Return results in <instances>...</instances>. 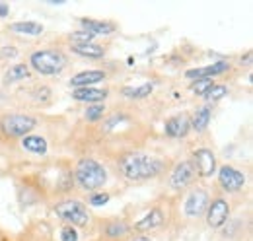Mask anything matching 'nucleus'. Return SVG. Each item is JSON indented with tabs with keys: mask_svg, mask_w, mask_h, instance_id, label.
<instances>
[{
	"mask_svg": "<svg viewBox=\"0 0 253 241\" xmlns=\"http://www.w3.org/2000/svg\"><path fill=\"white\" fill-rule=\"evenodd\" d=\"M10 30L14 31V33H20V35H41L43 33V26L41 24H37V22H16V24H12L10 26Z\"/></svg>",
	"mask_w": 253,
	"mask_h": 241,
	"instance_id": "412c9836",
	"label": "nucleus"
},
{
	"mask_svg": "<svg viewBox=\"0 0 253 241\" xmlns=\"http://www.w3.org/2000/svg\"><path fill=\"white\" fill-rule=\"evenodd\" d=\"M82 30L92 33V35H111L117 30V26L113 22H103V20H92V18H82L80 20Z\"/></svg>",
	"mask_w": 253,
	"mask_h": 241,
	"instance_id": "4468645a",
	"label": "nucleus"
},
{
	"mask_svg": "<svg viewBox=\"0 0 253 241\" xmlns=\"http://www.w3.org/2000/svg\"><path fill=\"white\" fill-rule=\"evenodd\" d=\"M230 218V204L226 199H214L207 208V224L211 228H222Z\"/></svg>",
	"mask_w": 253,
	"mask_h": 241,
	"instance_id": "6e6552de",
	"label": "nucleus"
},
{
	"mask_svg": "<svg viewBox=\"0 0 253 241\" xmlns=\"http://www.w3.org/2000/svg\"><path fill=\"white\" fill-rule=\"evenodd\" d=\"M109 193H92V197H90V204L92 206H103V204H107L109 202Z\"/></svg>",
	"mask_w": 253,
	"mask_h": 241,
	"instance_id": "cd10ccee",
	"label": "nucleus"
},
{
	"mask_svg": "<svg viewBox=\"0 0 253 241\" xmlns=\"http://www.w3.org/2000/svg\"><path fill=\"white\" fill-rule=\"evenodd\" d=\"M72 53L84 59H101L105 55V49L95 43H84V45H72Z\"/></svg>",
	"mask_w": 253,
	"mask_h": 241,
	"instance_id": "a211bd4d",
	"label": "nucleus"
},
{
	"mask_svg": "<svg viewBox=\"0 0 253 241\" xmlns=\"http://www.w3.org/2000/svg\"><path fill=\"white\" fill-rule=\"evenodd\" d=\"M209 193L205 189H195L191 191V195L185 201V214L189 218H199L203 214H207V208H209Z\"/></svg>",
	"mask_w": 253,
	"mask_h": 241,
	"instance_id": "1a4fd4ad",
	"label": "nucleus"
},
{
	"mask_svg": "<svg viewBox=\"0 0 253 241\" xmlns=\"http://www.w3.org/2000/svg\"><path fill=\"white\" fill-rule=\"evenodd\" d=\"M162 224H164V214H162V210L160 208H152L142 220H138L134 224V230L136 232H150V230L160 228Z\"/></svg>",
	"mask_w": 253,
	"mask_h": 241,
	"instance_id": "dca6fc26",
	"label": "nucleus"
},
{
	"mask_svg": "<svg viewBox=\"0 0 253 241\" xmlns=\"http://www.w3.org/2000/svg\"><path fill=\"white\" fill-rule=\"evenodd\" d=\"M105 113V107L103 103H94V105H88L86 109V119L88 120H99Z\"/></svg>",
	"mask_w": 253,
	"mask_h": 241,
	"instance_id": "bb28decb",
	"label": "nucleus"
},
{
	"mask_svg": "<svg viewBox=\"0 0 253 241\" xmlns=\"http://www.w3.org/2000/svg\"><path fill=\"white\" fill-rule=\"evenodd\" d=\"M230 68V64L226 60H218V62H212L209 66H201V68H191L185 72V76L191 80H201V78H212V76H218L224 74L226 70Z\"/></svg>",
	"mask_w": 253,
	"mask_h": 241,
	"instance_id": "f8f14e48",
	"label": "nucleus"
},
{
	"mask_svg": "<svg viewBox=\"0 0 253 241\" xmlns=\"http://www.w3.org/2000/svg\"><path fill=\"white\" fill-rule=\"evenodd\" d=\"M126 232H128V226H126L123 220H113L105 228L107 238H121V236H125Z\"/></svg>",
	"mask_w": 253,
	"mask_h": 241,
	"instance_id": "5701e85b",
	"label": "nucleus"
},
{
	"mask_svg": "<svg viewBox=\"0 0 253 241\" xmlns=\"http://www.w3.org/2000/svg\"><path fill=\"white\" fill-rule=\"evenodd\" d=\"M22 146L24 150L37 154V156H45L47 154V140L43 136H37V134H28L22 138Z\"/></svg>",
	"mask_w": 253,
	"mask_h": 241,
	"instance_id": "f3484780",
	"label": "nucleus"
},
{
	"mask_svg": "<svg viewBox=\"0 0 253 241\" xmlns=\"http://www.w3.org/2000/svg\"><path fill=\"white\" fill-rule=\"evenodd\" d=\"M195 167H193V161L185 160V161H179L171 175H169V187L171 189H185L187 185H191V181L195 179Z\"/></svg>",
	"mask_w": 253,
	"mask_h": 241,
	"instance_id": "9d476101",
	"label": "nucleus"
},
{
	"mask_svg": "<svg viewBox=\"0 0 253 241\" xmlns=\"http://www.w3.org/2000/svg\"><path fill=\"white\" fill-rule=\"evenodd\" d=\"M224 95H228V88L222 86V84H214L211 90L205 93V99L211 101V103H216V101H220Z\"/></svg>",
	"mask_w": 253,
	"mask_h": 241,
	"instance_id": "b1692460",
	"label": "nucleus"
},
{
	"mask_svg": "<svg viewBox=\"0 0 253 241\" xmlns=\"http://www.w3.org/2000/svg\"><path fill=\"white\" fill-rule=\"evenodd\" d=\"M61 241H78V232L72 226H64L61 230Z\"/></svg>",
	"mask_w": 253,
	"mask_h": 241,
	"instance_id": "c85d7f7f",
	"label": "nucleus"
},
{
	"mask_svg": "<svg viewBox=\"0 0 253 241\" xmlns=\"http://www.w3.org/2000/svg\"><path fill=\"white\" fill-rule=\"evenodd\" d=\"M107 90H101V88H78V90L72 91V97L76 101H82V103H88V105H94V103H101L105 101L107 97Z\"/></svg>",
	"mask_w": 253,
	"mask_h": 241,
	"instance_id": "2eb2a0df",
	"label": "nucleus"
},
{
	"mask_svg": "<svg viewBox=\"0 0 253 241\" xmlns=\"http://www.w3.org/2000/svg\"><path fill=\"white\" fill-rule=\"evenodd\" d=\"M103 80H105V72L103 70H84V72H78L76 76H72L70 86L74 90H78V88H94L95 84H99Z\"/></svg>",
	"mask_w": 253,
	"mask_h": 241,
	"instance_id": "ddd939ff",
	"label": "nucleus"
},
{
	"mask_svg": "<svg viewBox=\"0 0 253 241\" xmlns=\"http://www.w3.org/2000/svg\"><path fill=\"white\" fill-rule=\"evenodd\" d=\"M37 126V119L32 115H4L0 119V130L8 138H24Z\"/></svg>",
	"mask_w": 253,
	"mask_h": 241,
	"instance_id": "39448f33",
	"label": "nucleus"
},
{
	"mask_svg": "<svg viewBox=\"0 0 253 241\" xmlns=\"http://www.w3.org/2000/svg\"><path fill=\"white\" fill-rule=\"evenodd\" d=\"M55 214L72 228H84L90 222V214H88L86 204L82 201H74V199L57 202L55 204Z\"/></svg>",
	"mask_w": 253,
	"mask_h": 241,
	"instance_id": "20e7f679",
	"label": "nucleus"
},
{
	"mask_svg": "<svg viewBox=\"0 0 253 241\" xmlns=\"http://www.w3.org/2000/svg\"><path fill=\"white\" fill-rule=\"evenodd\" d=\"M8 16V6L4 2H0V18H6Z\"/></svg>",
	"mask_w": 253,
	"mask_h": 241,
	"instance_id": "7c9ffc66",
	"label": "nucleus"
},
{
	"mask_svg": "<svg viewBox=\"0 0 253 241\" xmlns=\"http://www.w3.org/2000/svg\"><path fill=\"white\" fill-rule=\"evenodd\" d=\"M211 117H212L211 107H199V109L195 111L193 119H191V128H195L197 132L207 130V126H209V122H211Z\"/></svg>",
	"mask_w": 253,
	"mask_h": 241,
	"instance_id": "aec40b11",
	"label": "nucleus"
},
{
	"mask_svg": "<svg viewBox=\"0 0 253 241\" xmlns=\"http://www.w3.org/2000/svg\"><path fill=\"white\" fill-rule=\"evenodd\" d=\"M132 241H152L150 238H146V236H140V238H134Z\"/></svg>",
	"mask_w": 253,
	"mask_h": 241,
	"instance_id": "2f4dec72",
	"label": "nucleus"
},
{
	"mask_svg": "<svg viewBox=\"0 0 253 241\" xmlns=\"http://www.w3.org/2000/svg\"><path fill=\"white\" fill-rule=\"evenodd\" d=\"M117 169L126 181H146L162 173L164 161L142 152H130L119 158Z\"/></svg>",
	"mask_w": 253,
	"mask_h": 241,
	"instance_id": "f257e3e1",
	"label": "nucleus"
},
{
	"mask_svg": "<svg viewBox=\"0 0 253 241\" xmlns=\"http://www.w3.org/2000/svg\"><path fill=\"white\" fill-rule=\"evenodd\" d=\"M191 130V119L189 115L181 113V115H175V117H169L164 124V132L169 136V138H183L187 136Z\"/></svg>",
	"mask_w": 253,
	"mask_h": 241,
	"instance_id": "9b49d317",
	"label": "nucleus"
},
{
	"mask_svg": "<svg viewBox=\"0 0 253 241\" xmlns=\"http://www.w3.org/2000/svg\"><path fill=\"white\" fill-rule=\"evenodd\" d=\"M30 66L28 64H14L10 66V70H6L4 74V84H14V82H22L26 78H30Z\"/></svg>",
	"mask_w": 253,
	"mask_h": 241,
	"instance_id": "6ab92c4d",
	"label": "nucleus"
},
{
	"mask_svg": "<svg viewBox=\"0 0 253 241\" xmlns=\"http://www.w3.org/2000/svg\"><path fill=\"white\" fill-rule=\"evenodd\" d=\"M30 64L37 74L43 76H55L61 74L66 66V57L61 51H53V49H43L37 51L30 57Z\"/></svg>",
	"mask_w": 253,
	"mask_h": 241,
	"instance_id": "7ed1b4c3",
	"label": "nucleus"
},
{
	"mask_svg": "<svg viewBox=\"0 0 253 241\" xmlns=\"http://www.w3.org/2000/svg\"><path fill=\"white\" fill-rule=\"evenodd\" d=\"M191 161H193L195 173L201 175V177H211L216 171V156H214V152L209 150V148L195 150Z\"/></svg>",
	"mask_w": 253,
	"mask_h": 241,
	"instance_id": "423d86ee",
	"label": "nucleus"
},
{
	"mask_svg": "<svg viewBox=\"0 0 253 241\" xmlns=\"http://www.w3.org/2000/svg\"><path fill=\"white\" fill-rule=\"evenodd\" d=\"M70 41H72V45L94 43V35H92V33H88V31L80 30V31H74V33H70Z\"/></svg>",
	"mask_w": 253,
	"mask_h": 241,
	"instance_id": "a878e982",
	"label": "nucleus"
},
{
	"mask_svg": "<svg viewBox=\"0 0 253 241\" xmlns=\"http://www.w3.org/2000/svg\"><path fill=\"white\" fill-rule=\"evenodd\" d=\"M218 183H220V187L224 191L238 193L246 185V175L240 169L232 167V165H222L220 169H218Z\"/></svg>",
	"mask_w": 253,
	"mask_h": 241,
	"instance_id": "0eeeda50",
	"label": "nucleus"
},
{
	"mask_svg": "<svg viewBox=\"0 0 253 241\" xmlns=\"http://www.w3.org/2000/svg\"><path fill=\"white\" fill-rule=\"evenodd\" d=\"M74 177L76 183L84 189V191H90L94 193L97 189H101L107 181V171L105 167L94 160V158H82L74 169Z\"/></svg>",
	"mask_w": 253,
	"mask_h": 241,
	"instance_id": "f03ea898",
	"label": "nucleus"
},
{
	"mask_svg": "<svg viewBox=\"0 0 253 241\" xmlns=\"http://www.w3.org/2000/svg\"><path fill=\"white\" fill-rule=\"evenodd\" d=\"M0 53H2L4 57H16V55H18V51H16L14 47H4Z\"/></svg>",
	"mask_w": 253,
	"mask_h": 241,
	"instance_id": "c756f323",
	"label": "nucleus"
},
{
	"mask_svg": "<svg viewBox=\"0 0 253 241\" xmlns=\"http://www.w3.org/2000/svg\"><path fill=\"white\" fill-rule=\"evenodd\" d=\"M212 86H214L212 78H201V80H195V82L191 84V90L195 91L197 95H203V97H205V93L211 90Z\"/></svg>",
	"mask_w": 253,
	"mask_h": 241,
	"instance_id": "393cba45",
	"label": "nucleus"
},
{
	"mask_svg": "<svg viewBox=\"0 0 253 241\" xmlns=\"http://www.w3.org/2000/svg\"><path fill=\"white\" fill-rule=\"evenodd\" d=\"M152 90H154L152 84H142V86H134V88L126 86V88L121 90V93L128 99H144V97H148L152 93Z\"/></svg>",
	"mask_w": 253,
	"mask_h": 241,
	"instance_id": "4be33fe9",
	"label": "nucleus"
}]
</instances>
